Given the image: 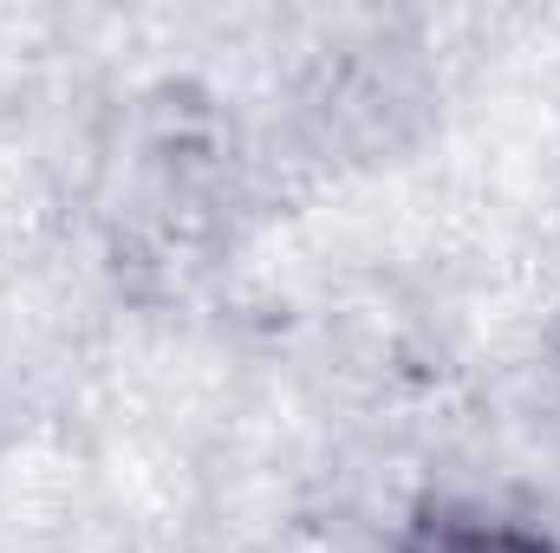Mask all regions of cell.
I'll use <instances>...</instances> for the list:
<instances>
[{
	"label": "cell",
	"mask_w": 560,
	"mask_h": 553,
	"mask_svg": "<svg viewBox=\"0 0 560 553\" xmlns=\"http://www.w3.org/2000/svg\"><path fill=\"white\" fill-rule=\"evenodd\" d=\"M405 553H555L541 534L515 521H482V515H430L411 528Z\"/></svg>",
	"instance_id": "cell-1"
}]
</instances>
